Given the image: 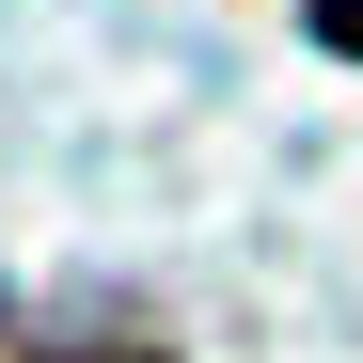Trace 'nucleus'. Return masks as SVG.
<instances>
[{
  "instance_id": "1",
  "label": "nucleus",
  "mask_w": 363,
  "mask_h": 363,
  "mask_svg": "<svg viewBox=\"0 0 363 363\" xmlns=\"http://www.w3.org/2000/svg\"><path fill=\"white\" fill-rule=\"evenodd\" d=\"M332 32H347V48H363V0H332Z\"/></svg>"
}]
</instances>
